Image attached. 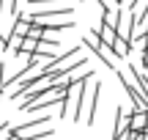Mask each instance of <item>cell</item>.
Returning a JSON list of instances; mask_svg holds the SVG:
<instances>
[{
    "mask_svg": "<svg viewBox=\"0 0 148 140\" xmlns=\"http://www.w3.org/2000/svg\"><path fill=\"white\" fill-rule=\"evenodd\" d=\"M14 135L22 137V140H41V137H52L55 129L49 126V115H41V118L30 121V124L14 126Z\"/></svg>",
    "mask_w": 148,
    "mask_h": 140,
    "instance_id": "1",
    "label": "cell"
},
{
    "mask_svg": "<svg viewBox=\"0 0 148 140\" xmlns=\"http://www.w3.org/2000/svg\"><path fill=\"white\" fill-rule=\"evenodd\" d=\"M82 41H85V44H88V47L96 52V58H99L101 63L107 66V69H115V60H118V55H115V49H112L110 44H104V41H101V36H99V27H96V30H90L88 36L82 38Z\"/></svg>",
    "mask_w": 148,
    "mask_h": 140,
    "instance_id": "2",
    "label": "cell"
},
{
    "mask_svg": "<svg viewBox=\"0 0 148 140\" xmlns=\"http://www.w3.org/2000/svg\"><path fill=\"white\" fill-rule=\"evenodd\" d=\"M66 93H69V91H58V88H49V91H44L41 96L22 102V104H19V110H25V113H38V110H47V107H52V104H60V99H63Z\"/></svg>",
    "mask_w": 148,
    "mask_h": 140,
    "instance_id": "3",
    "label": "cell"
},
{
    "mask_svg": "<svg viewBox=\"0 0 148 140\" xmlns=\"http://www.w3.org/2000/svg\"><path fill=\"white\" fill-rule=\"evenodd\" d=\"M74 14V8L69 3L66 5H52V8H47V11H38V14H33V22L36 25H52V22H63V19H69V16Z\"/></svg>",
    "mask_w": 148,
    "mask_h": 140,
    "instance_id": "4",
    "label": "cell"
},
{
    "mask_svg": "<svg viewBox=\"0 0 148 140\" xmlns=\"http://www.w3.org/2000/svg\"><path fill=\"white\" fill-rule=\"evenodd\" d=\"M99 93H101V82H93V88H90V102H88V124H93L96 121V110H99Z\"/></svg>",
    "mask_w": 148,
    "mask_h": 140,
    "instance_id": "5",
    "label": "cell"
},
{
    "mask_svg": "<svg viewBox=\"0 0 148 140\" xmlns=\"http://www.w3.org/2000/svg\"><path fill=\"white\" fill-rule=\"evenodd\" d=\"M99 36H101V41H104V44H110V47L118 41V38H121V36H118V27L107 25L104 19H101V25H99Z\"/></svg>",
    "mask_w": 148,
    "mask_h": 140,
    "instance_id": "6",
    "label": "cell"
},
{
    "mask_svg": "<svg viewBox=\"0 0 148 140\" xmlns=\"http://www.w3.org/2000/svg\"><path fill=\"white\" fill-rule=\"evenodd\" d=\"M129 129L145 132V129H148V113H137V110H134V113L129 115Z\"/></svg>",
    "mask_w": 148,
    "mask_h": 140,
    "instance_id": "7",
    "label": "cell"
},
{
    "mask_svg": "<svg viewBox=\"0 0 148 140\" xmlns=\"http://www.w3.org/2000/svg\"><path fill=\"white\" fill-rule=\"evenodd\" d=\"M38 41H41V38H33V36H25V41H22V49H19V52H27V55H36V52H38Z\"/></svg>",
    "mask_w": 148,
    "mask_h": 140,
    "instance_id": "8",
    "label": "cell"
},
{
    "mask_svg": "<svg viewBox=\"0 0 148 140\" xmlns=\"http://www.w3.org/2000/svg\"><path fill=\"white\" fill-rule=\"evenodd\" d=\"M66 3H69V0H30L33 8H36V5L38 8H41V5H66Z\"/></svg>",
    "mask_w": 148,
    "mask_h": 140,
    "instance_id": "9",
    "label": "cell"
},
{
    "mask_svg": "<svg viewBox=\"0 0 148 140\" xmlns=\"http://www.w3.org/2000/svg\"><path fill=\"white\" fill-rule=\"evenodd\" d=\"M11 135H14V126L11 124H0V140H8Z\"/></svg>",
    "mask_w": 148,
    "mask_h": 140,
    "instance_id": "10",
    "label": "cell"
},
{
    "mask_svg": "<svg viewBox=\"0 0 148 140\" xmlns=\"http://www.w3.org/2000/svg\"><path fill=\"white\" fill-rule=\"evenodd\" d=\"M140 63H143V66H148V47L143 49V60H140Z\"/></svg>",
    "mask_w": 148,
    "mask_h": 140,
    "instance_id": "11",
    "label": "cell"
},
{
    "mask_svg": "<svg viewBox=\"0 0 148 140\" xmlns=\"http://www.w3.org/2000/svg\"><path fill=\"white\" fill-rule=\"evenodd\" d=\"M0 49H5V36L0 33Z\"/></svg>",
    "mask_w": 148,
    "mask_h": 140,
    "instance_id": "12",
    "label": "cell"
},
{
    "mask_svg": "<svg viewBox=\"0 0 148 140\" xmlns=\"http://www.w3.org/2000/svg\"><path fill=\"white\" fill-rule=\"evenodd\" d=\"M126 3H129V8H132V5H134V3H137V0H126Z\"/></svg>",
    "mask_w": 148,
    "mask_h": 140,
    "instance_id": "13",
    "label": "cell"
},
{
    "mask_svg": "<svg viewBox=\"0 0 148 140\" xmlns=\"http://www.w3.org/2000/svg\"><path fill=\"white\" fill-rule=\"evenodd\" d=\"M115 3H118V5H123V3H126V0H115Z\"/></svg>",
    "mask_w": 148,
    "mask_h": 140,
    "instance_id": "14",
    "label": "cell"
},
{
    "mask_svg": "<svg viewBox=\"0 0 148 140\" xmlns=\"http://www.w3.org/2000/svg\"><path fill=\"white\" fill-rule=\"evenodd\" d=\"M145 47H148V33H145Z\"/></svg>",
    "mask_w": 148,
    "mask_h": 140,
    "instance_id": "15",
    "label": "cell"
},
{
    "mask_svg": "<svg viewBox=\"0 0 148 140\" xmlns=\"http://www.w3.org/2000/svg\"><path fill=\"white\" fill-rule=\"evenodd\" d=\"M0 96H3V88H0Z\"/></svg>",
    "mask_w": 148,
    "mask_h": 140,
    "instance_id": "16",
    "label": "cell"
}]
</instances>
